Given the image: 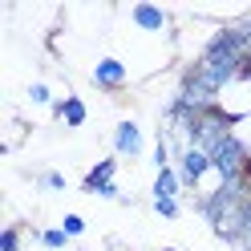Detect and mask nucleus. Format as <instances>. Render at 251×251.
Instances as JSON below:
<instances>
[{
  "mask_svg": "<svg viewBox=\"0 0 251 251\" xmlns=\"http://www.w3.org/2000/svg\"><path fill=\"white\" fill-rule=\"evenodd\" d=\"M175 170H178V178L186 191H199L202 178L211 175V158H207V150H199V146H186L178 158H175Z\"/></svg>",
  "mask_w": 251,
  "mask_h": 251,
  "instance_id": "f257e3e1",
  "label": "nucleus"
},
{
  "mask_svg": "<svg viewBox=\"0 0 251 251\" xmlns=\"http://www.w3.org/2000/svg\"><path fill=\"white\" fill-rule=\"evenodd\" d=\"M89 81L98 89H105V93H118V89H126V81H130V69H126L118 57H101L98 65H93Z\"/></svg>",
  "mask_w": 251,
  "mask_h": 251,
  "instance_id": "f03ea898",
  "label": "nucleus"
},
{
  "mask_svg": "<svg viewBox=\"0 0 251 251\" xmlns=\"http://www.w3.org/2000/svg\"><path fill=\"white\" fill-rule=\"evenodd\" d=\"M142 130H138V122H118L114 126V154L118 158H138V154H142Z\"/></svg>",
  "mask_w": 251,
  "mask_h": 251,
  "instance_id": "7ed1b4c3",
  "label": "nucleus"
},
{
  "mask_svg": "<svg viewBox=\"0 0 251 251\" xmlns=\"http://www.w3.org/2000/svg\"><path fill=\"white\" fill-rule=\"evenodd\" d=\"M130 21L138 28H146V33H166V28H170V12H162L158 4H134L130 8Z\"/></svg>",
  "mask_w": 251,
  "mask_h": 251,
  "instance_id": "20e7f679",
  "label": "nucleus"
},
{
  "mask_svg": "<svg viewBox=\"0 0 251 251\" xmlns=\"http://www.w3.org/2000/svg\"><path fill=\"white\" fill-rule=\"evenodd\" d=\"M114 175H118V158H101V162L81 178V191H85V195H101L105 186L114 182Z\"/></svg>",
  "mask_w": 251,
  "mask_h": 251,
  "instance_id": "39448f33",
  "label": "nucleus"
},
{
  "mask_svg": "<svg viewBox=\"0 0 251 251\" xmlns=\"http://www.w3.org/2000/svg\"><path fill=\"white\" fill-rule=\"evenodd\" d=\"M53 114H57L61 122H65L69 130H77V126H85V118H89V109H85V101H81V98H73V93H69V98H61V101H53Z\"/></svg>",
  "mask_w": 251,
  "mask_h": 251,
  "instance_id": "423d86ee",
  "label": "nucleus"
},
{
  "mask_svg": "<svg viewBox=\"0 0 251 251\" xmlns=\"http://www.w3.org/2000/svg\"><path fill=\"white\" fill-rule=\"evenodd\" d=\"M178 191H182L178 170L175 166H162L158 175H154V199H178Z\"/></svg>",
  "mask_w": 251,
  "mask_h": 251,
  "instance_id": "0eeeda50",
  "label": "nucleus"
},
{
  "mask_svg": "<svg viewBox=\"0 0 251 251\" xmlns=\"http://www.w3.org/2000/svg\"><path fill=\"white\" fill-rule=\"evenodd\" d=\"M37 239H41V247H49V251L69 247V235L61 231V227H45V231H37Z\"/></svg>",
  "mask_w": 251,
  "mask_h": 251,
  "instance_id": "6e6552de",
  "label": "nucleus"
},
{
  "mask_svg": "<svg viewBox=\"0 0 251 251\" xmlns=\"http://www.w3.org/2000/svg\"><path fill=\"white\" fill-rule=\"evenodd\" d=\"M61 231H65L69 239H77V235H85V219L81 215H65L61 219Z\"/></svg>",
  "mask_w": 251,
  "mask_h": 251,
  "instance_id": "1a4fd4ad",
  "label": "nucleus"
},
{
  "mask_svg": "<svg viewBox=\"0 0 251 251\" xmlns=\"http://www.w3.org/2000/svg\"><path fill=\"white\" fill-rule=\"evenodd\" d=\"M28 101H33V105H49V101H53L49 85H45V81H33V85H28Z\"/></svg>",
  "mask_w": 251,
  "mask_h": 251,
  "instance_id": "9d476101",
  "label": "nucleus"
},
{
  "mask_svg": "<svg viewBox=\"0 0 251 251\" xmlns=\"http://www.w3.org/2000/svg\"><path fill=\"white\" fill-rule=\"evenodd\" d=\"M178 199H154V215H162V219H178Z\"/></svg>",
  "mask_w": 251,
  "mask_h": 251,
  "instance_id": "9b49d317",
  "label": "nucleus"
},
{
  "mask_svg": "<svg viewBox=\"0 0 251 251\" xmlns=\"http://www.w3.org/2000/svg\"><path fill=\"white\" fill-rule=\"evenodd\" d=\"M0 251H21V231H17V227H4V231H0Z\"/></svg>",
  "mask_w": 251,
  "mask_h": 251,
  "instance_id": "f8f14e48",
  "label": "nucleus"
},
{
  "mask_svg": "<svg viewBox=\"0 0 251 251\" xmlns=\"http://www.w3.org/2000/svg\"><path fill=\"white\" fill-rule=\"evenodd\" d=\"M41 186H45V191H65V175H57V170H45V175H41Z\"/></svg>",
  "mask_w": 251,
  "mask_h": 251,
  "instance_id": "ddd939ff",
  "label": "nucleus"
},
{
  "mask_svg": "<svg viewBox=\"0 0 251 251\" xmlns=\"http://www.w3.org/2000/svg\"><path fill=\"white\" fill-rule=\"evenodd\" d=\"M162 251H178V247H162Z\"/></svg>",
  "mask_w": 251,
  "mask_h": 251,
  "instance_id": "4468645a",
  "label": "nucleus"
}]
</instances>
